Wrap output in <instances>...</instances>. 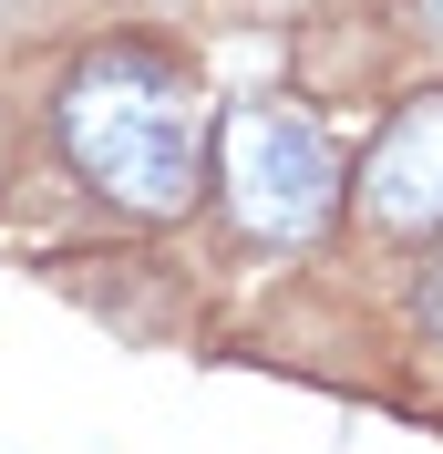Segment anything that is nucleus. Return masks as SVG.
<instances>
[{"label":"nucleus","mask_w":443,"mask_h":454,"mask_svg":"<svg viewBox=\"0 0 443 454\" xmlns=\"http://www.w3.org/2000/svg\"><path fill=\"white\" fill-rule=\"evenodd\" d=\"M217 176H227V217L268 248L320 238V217L340 197V155L320 135V114L278 104V93H237L217 114Z\"/></svg>","instance_id":"2"},{"label":"nucleus","mask_w":443,"mask_h":454,"mask_svg":"<svg viewBox=\"0 0 443 454\" xmlns=\"http://www.w3.org/2000/svg\"><path fill=\"white\" fill-rule=\"evenodd\" d=\"M423 331L443 340V258H433V279H423Z\"/></svg>","instance_id":"4"},{"label":"nucleus","mask_w":443,"mask_h":454,"mask_svg":"<svg viewBox=\"0 0 443 454\" xmlns=\"http://www.w3.org/2000/svg\"><path fill=\"white\" fill-rule=\"evenodd\" d=\"M62 145L124 217H186L206 176V93L155 42H104L62 83Z\"/></svg>","instance_id":"1"},{"label":"nucleus","mask_w":443,"mask_h":454,"mask_svg":"<svg viewBox=\"0 0 443 454\" xmlns=\"http://www.w3.org/2000/svg\"><path fill=\"white\" fill-rule=\"evenodd\" d=\"M361 207L392 238H433L443 227V93H423V104H402L382 124L371 166H361Z\"/></svg>","instance_id":"3"},{"label":"nucleus","mask_w":443,"mask_h":454,"mask_svg":"<svg viewBox=\"0 0 443 454\" xmlns=\"http://www.w3.org/2000/svg\"><path fill=\"white\" fill-rule=\"evenodd\" d=\"M423 11H433V21H443V0H423Z\"/></svg>","instance_id":"5"}]
</instances>
